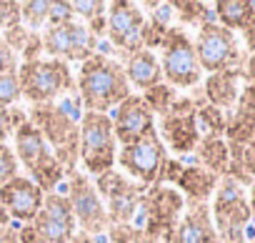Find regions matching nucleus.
I'll return each mask as SVG.
<instances>
[{
  "label": "nucleus",
  "mask_w": 255,
  "mask_h": 243,
  "mask_svg": "<svg viewBox=\"0 0 255 243\" xmlns=\"http://www.w3.org/2000/svg\"><path fill=\"white\" fill-rule=\"evenodd\" d=\"M78 93H80V105L85 110L108 113L110 108H118L130 95V83H128L123 65L118 60H113L105 53H93L88 60L80 63Z\"/></svg>",
  "instance_id": "1"
},
{
  "label": "nucleus",
  "mask_w": 255,
  "mask_h": 243,
  "mask_svg": "<svg viewBox=\"0 0 255 243\" xmlns=\"http://www.w3.org/2000/svg\"><path fill=\"white\" fill-rule=\"evenodd\" d=\"M28 123L43 136L65 173H75V161L80 156V123L68 105L43 103L28 113Z\"/></svg>",
  "instance_id": "2"
},
{
  "label": "nucleus",
  "mask_w": 255,
  "mask_h": 243,
  "mask_svg": "<svg viewBox=\"0 0 255 243\" xmlns=\"http://www.w3.org/2000/svg\"><path fill=\"white\" fill-rule=\"evenodd\" d=\"M180 211H183V196L178 191L165 186H153L150 191H145L133 216L143 243H158L160 238L170 243Z\"/></svg>",
  "instance_id": "3"
},
{
  "label": "nucleus",
  "mask_w": 255,
  "mask_h": 243,
  "mask_svg": "<svg viewBox=\"0 0 255 243\" xmlns=\"http://www.w3.org/2000/svg\"><path fill=\"white\" fill-rule=\"evenodd\" d=\"M15 151H18V161L25 166V171L30 173V181L43 191V193H53L55 186L63 181V166L58 163V158L53 156V151L48 148V143L43 141V136L28 123H20L15 128Z\"/></svg>",
  "instance_id": "4"
},
{
  "label": "nucleus",
  "mask_w": 255,
  "mask_h": 243,
  "mask_svg": "<svg viewBox=\"0 0 255 243\" xmlns=\"http://www.w3.org/2000/svg\"><path fill=\"white\" fill-rule=\"evenodd\" d=\"M115 136H113V120L108 113H90L80 115V161L90 176H100L113 171L115 166Z\"/></svg>",
  "instance_id": "5"
},
{
  "label": "nucleus",
  "mask_w": 255,
  "mask_h": 243,
  "mask_svg": "<svg viewBox=\"0 0 255 243\" xmlns=\"http://www.w3.org/2000/svg\"><path fill=\"white\" fill-rule=\"evenodd\" d=\"M18 85H20V95L28 98L35 105L43 103H53L63 90L73 88V75L68 63L48 58V60H30V63H20L18 68Z\"/></svg>",
  "instance_id": "6"
},
{
  "label": "nucleus",
  "mask_w": 255,
  "mask_h": 243,
  "mask_svg": "<svg viewBox=\"0 0 255 243\" xmlns=\"http://www.w3.org/2000/svg\"><path fill=\"white\" fill-rule=\"evenodd\" d=\"M115 161L120 163V168L130 176L135 183L140 181V186H158L163 178V168L168 161L165 153V143L158 136V128L148 131L143 138H138L130 146H123L120 153L115 156Z\"/></svg>",
  "instance_id": "7"
},
{
  "label": "nucleus",
  "mask_w": 255,
  "mask_h": 243,
  "mask_svg": "<svg viewBox=\"0 0 255 243\" xmlns=\"http://www.w3.org/2000/svg\"><path fill=\"white\" fill-rule=\"evenodd\" d=\"M250 206L248 198L230 176L220 181L215 203H213V221L215 233L220 243H245V226L250 221Z\"/></svg>",
  "instance_id": "8"
},
{
  "label": "nucleus",
  "mask_w": 255,
  "mask_h": 243,
  "mask_svg": "<svg viewBox=\"0 0 255 243\" xmlns=\"http://www.w3.org/2000/svg\"><path fill=\"white\" fill-rule=\"evenodd\" d=\"M160 50H163L160 70L163 78L170 83V88H193L200 83L203 70L195 55V45L183 28H168Z\"/></svg>",
  "instance_id": "9"
},
{
  "label": "nucleus",
  "mask_w": 255,
  "mask_h": 243,
  "mask_svg": "<svg viewBox=\"0 0 255 243\" xmlns=\"http://www.w3.org/2000/svg\"><path fill=\"white\" fill-rule=\"evenodd\" d=\"M195 45V55L200 63V70L208 73H225V70H238V65L243 63L235 33L213 23H205L203 28H198V40Z\"/></svg>",
  "instance_id": "10"
},
{
  "label": "nucleus",
  "mask_w": 255,
  "mask_h": 243,
  "mask_svg": "<svg viewBox=\"0 0 255 243\" xmlns=\"http://www.w3.org/2000/svg\"><path fill=\"white\" fill-rule=\"evenodd\" d=\"M35 243H70L75 236V216L65 193H48L40 213L28 223Z\"/></svg>",
  "instance_id": "11"
},
{
  "label": "nucleus",
  "mask_w": 255,
  "mask_h": 243,
  "mask_svg": "<svg viewBox=\"0 0 255 243\" xmlns=\"http://www.w3.org/2000/svg\"><path fill=\"white\" fill-rule=\"evenodd\" d=\"M95 191L108 203L105 211H108L110 226H125V223L133 221L135 208H138V201H140V196L148 188L145 186H138V183H130L118 171H105V173L98 176Z\"/></svg>",
  "instance_id": "12"
},
{
  "label": "nucleus",
  "mask_w": 255,
  "mask_h": 243,
  "mask_svg": "<svg viewBox=\"0 0 255 243\" xmlns=\"http://www.w3.org/2000/svg\"><path fill=\"white\" fill-rule=\"evenodd\" d=\"M68 201L73 208V216L80 226V233L88 236H98L105 233L110 228V218L105 211L103 198L98 196L95 186L88 181V176L83 173H70V191H68Z\"/></svg>",
  "instance_id": "13"
},
{
  "label": "nucleus",
  "mask_w": 255,
  "mask_h": 243,
  "mask_svg": "<svg viewBox=\"0 0 255 243\" xmlns=\"http://www.w3.org/2000/svg\"><path fill=\"white\" fill-rule=\"evenodd\" d=\"M43 50L50 53L55 60H88L95 53V35L88 30V25L83 23H63V25H48V30L43 33Z\"/></svg>",
  "instance_id": "14"
},
{
  "label": "nucleus",
  "mask_w": 255,
  "mask_h": 243,
  "mask_svg": "<svg viewBox=\"0 0 255 243\" xmlns=\"http://www.w3.org/2000/svg\"><path fill=\"white\" fill-rule=\"evenodd\" d=\"M200 105H195L193 98H175L170 110L160 115V136L165 143L178 151V153H190L200 143V131H198V113Z\"/></svg>",
  "instance_id": "15"
},
{
  "label": "nucleus",
  "mask_w": 255,
  "mask_h": 243,
  "mask_svg": "<svg viewBox=\"0 0 255 243\" xmlns=\"http://www.w3.org/2000/svg\"><path fill=\"white\" fill-rule=\"evenodd\" d=\"M143 23H145L143 10L135 3L118 0V3L108 5V13H105L108 35L120 50H125V55L143 50Z\"/></svg>",
  "instance_id": "16"
},
{
  "label": "nucleus",
  "mask_w": 255,
  "mask_h": 243,
  "mask_svg": "<svg viewBox=\"0 0 255 243\" xmlns=\"http://www.w3.org/2000/svg\"><path fill=\"white\" fill-rule=\"evenodd\" d=\"M110 120H113L115 143H120V146H130L138 138H143L148 131L155 128L153 110L148 108V103L140 95H133V93L115 108V115Z\"/></svg>",
  "instance_id": "17"
},
{
  "label": "nucleus",
  "mask_w": 255,
  "mask_h": 243,
  "mask_svg": "<svg viewBox=\"0 0 255 243\" xmlns=\"http://www.w3.org/2000/svg\"><path fill=\"white\" fill-rule=\"evenodd\" d=\"M43 198L45 193L28 176H15L5 186H0V206L10 218L23 223H33V218L43 208Z\"/></svg>",
  "instance_id": "18"
},
{
  "label": "nucleus",
  "mask_w": 255,
  "mask_h": 243,
  "mask_svg": "<svg viewBox=\"0 0 255 243\" xmlns=\"http://www.w3.org/2000/svg\"><path fill=\"white\" fill-rule=\"evenodd\" d=\"M170 243H220L208 203H193L188 213L178 221Z\"/></svg>",
  "instance_id": "19"
},
{
  "label": "nucleus",
  "mask_w": 255,
  "mask_h": 243,
  "mask_svg": "<svg viewBox=\"0 0 255 243\" xmlns=\"http://www.w3.org/2000/svg\"><path fill=\"white\" fill-rule=\"evenodd\" d=\"M125 78L130 85L140 88V90H150L155 88L158 83H163V70H160V63L155 58L153 50H138L133 55H128V63L123 68Z\"/></svg>",
  "instance_id": "20"
},
{
  "label": "nucleus",
  "mask_w": 255,
  "mask_h": 243,
  "mask_svg": "<svg viewBox=\"0 0 255 243\" xmlns=\"http://www.w3.org/2000/svg\"><path fill=\"white\" fill-rule=\"evenodd\" d=\"M175 183L180 186L183 193H188V201H190V206H193V203H205V201L210 198V193H213L215 186H218V176H213V173L205 171V168L193 166V168H183V173L178 176Z\"/></svg>",
  "instance_id": "21"
},
{
  "label": "nucleus",
  "mask_w": 255,
  "mask_h": 243,
  "mask_svg": "<svg viewBox=\"0 0 255 243\" xmlns=\"http://www.w3.org/2000/svg\"><path fill=\"white\" fill-rule=\"evenodd\" d=\"M238 70H225V73H210L205 80V98L210 100L213 108H230L238 100Z\"/></svg>",
  "instance_id": "22"
},
{
  "label": "nucleus",
  "mask_w": 255,
  "mask_h": 243,
  "mask_svg": "<svg viewBox=\"0 0 255 243\" xmlns=\"http://www.w3.org/2000/svg\"><path fill=\"white\" fill-rule=\"evenodd\" d=\"M198 161L203 163L205 171H210L213 176H225L228 166H230V148L220 136H203L198 143Z\"/></svg>",
  "instance_id": "23"
},
{
  "label": "nucleus",
  "mask_w": 255,
  "mask_h": 243,
  "mask_svg": "<svg viewBox=\"0 0 255 243\" xmlns=\"http://www.w3.org/2000/svg\"><path fill=\"white\" fill-rule=\"evenodd\" d=\"M213 10H215L218 25L228 30H245L250 18L255 15V3H248V0H218Z\"/></svg>",
  "instance_id": "24"
},
{
  "label": "nucleus",
  "mask_w": 255,
  "mask_h": 243,
  "mask_svg": "<svg viewBox=\"0 0 255 243\" xmlns=\"http://www.w3.org/2000/svg\"><path fill=\"white\" fill-rule=\"evenodd\" d=\"M73 8V15H80L83 20L90 23V33L93 35H100V28L105 25V10H108V3L103 0H78V3H70Z\"/></svg>",
  "instance_id": "25"
},
{
  "label": "nucleus",
  "mask_w": 255,
  "mask_h": 243,
  "mask_svg": "<svg viewBox=\"0 0 255 243\" xmlns=\"http://www.w3.org/2000/svg\"><path fill=\"white\" fill-rule=\"evenodd\" d=\"M195 120H198V131L205 133V136H220V133H225L228 118H225L223 110H218V108H213V105H203V108H198Z\"/></svg>",
  "instance_id": "26"
},
{
  "label": "nucleus",
  "mask_w": 255,
  "mask_h": 243,
  "mask_svg": "<svg viewBox=\"0 0 255 243\" xmlns=\"http://www.w3.org/2000/svg\"><path fill=\"white\" fill-rule=\"evenodd\" d=\"M175 90L170 88V85H165V83H158L155 88H150V90H145V95H143V100L148 103V108L153 110V115L155 113H160V115H165L168 110H170V105L175 103Z\"/></svg>",
  "instance_id": "27"
},
{
  "label": "nucleus",
  "mask_w": 255,
  "mask_h": 243,
  "mask_svg": "<svg viewBox=\"0 0 255 243\" xmlns=\"http://www.w3.org/2000/svg\"><path fill=\"white\" fill-rule=\"evenodd\" d=\"M170 8L178 10V18L183 23L200 25V28L205 23H213V13H208V5H203V3H173Z\"/></svg>",
  "instance_id": "28"
},
{
  "label": "nucleus",
  "mask_w": 255,
  "mask_h": 243,
  "mask_svg": "<svg viewBox=\"0 0 255 243\" xmlns=\"http://www.w3.org/2000/svg\"><path fill=\"white\" fill-rule=\"evenodd\" d=\"M50 5L53 3H45V0H30V3H20V20L28 25V28H40L43 23H48V15H50Z\"/></svg>",
  "instance_id": "29"
},
{
  "label": "nucleus",
  "mask_w": 255,
  "mask_h": 243,
  "mask_svg": "<svg viewBox=\"0 0 255 243\" xmlns=\"http://www.w3.org/2000/svg\"><path fill=\"white\" fill-rule=\"evenodd\" d=\"M20 98L18 73H0V105H10Z\"/></svg>",
  "instance_id": "30"
},
{
  "label": "nucleus",
  "mask_w": 255,
  "mask_h": 243,
  "mask_svg": "<svg viewBox=\"0 0 255 243\" xmlns=\"http://www.w3.org/2000/svg\"><path fill=\"white\" fill-rule=\"evenodd\" d=\"M15 176H18V158H15L13 148L0 143V186H5Z\"/></svg>",
  "instance_id": "31"
},
{
  "label": "nucleus",
  "mask_w": 255,
  "mask_h": 243,
  "mask_svg": "<svg viewBox=\"0 0 255 243\" xmlns=\"http://www.w3.org/2000/svg\"><path fill=\"white\" fill-rule=\"evenodd\" d=\"M20 25V3H0V28L10 30Z\"/></svg>",
  "instance_id": "32"
},
{
  "label": "nucleus",
  "mask_w": 255,
  "mask_h": 243,
  "mask_svg": "<svg viewBox=\"0 0 255 243\" xmlns=\"http://www.w3.org/2000/svg\"><path fill=\"white\" fill-rule=\"evenodd\" d=\"M70 20H75L70 3H53L50 5V15H48L50 25H63V23H70Z\"/></svg>",
  "instance_id": "33"
},
{
  "label": "nucleus",
  "mask_w": 255,
  "mask_h": 243,
  "mask_svg": "<svg viewBox=\"0 0 255 243\" xmlns=\"http://www.w3.org/2000/svg\"><path fill=\"white\" fill-rule=\"evenodd\" d=\"M0 73H18V58L15 50L0 38Z\"/></svg>",
  "instance_id": "34"
},
{
  "label": "nucleus",
  "mask_w": 255,
  "mask_h": 243,
  "mask_svg": "<svg viewBox=\"0 0 255 243\" xmlns=\"http://www.w3.org/2000/svg\"><path fill=\"white\" fill-rule=\"evenodd\" d=\"M10 133H15V128H13V113L0 105V143H5V138Z\"/></svg>",
  "instance_id": "35"
},
{
  "label": "nucleus",
  "mask_w": 255,
  "mask_h": 243,
  "mask_svg": "<svg viewBox=\"0 0 255 243\" xmlns=\"http://www.w3.org/2000/svg\"><path fill=\"white\" fill-rule=\"evenodd\" d=\"M0 243H20L18 231H13L10 226H0Z\"/></svg>",
  "instance_id": "36"
},
{
  "label": "nucleus",
  "mask_w": 255,
  "mask_h": 243,
  "mask_svg": "<svg viewBox=\"0 0 255 243\" xmlns=\"http://www.w3.org/2000/svg\"><path fill=\"white\" fill-rule=\"evenodd\" d=\"M245 33V40H248V48L255 53V15L250 18V23H248V28L243 30Z\"/></svg>",
  "instance_id": "37"
},
{
  "label": "nucleus",
  "mask_w": 255,
  "mask_h": 243,
  "mask_svg": "<svg viewBox=\"0 0 255 243\" xmlns=\"http://www.w3.org/2000/svg\"><path fill=\"white\" fill-rule=\"evenodd\" d=\"M10 221H13V218L5 213V208H3V206H0V226H8Z\"/></svg>",
  "instance_id": "38"
},
{
  "label": "nucleus",
  "mask_w": 255,
  "mask_h": 243,
  "mask_svg": "<svg viewBox=\"0 0 255 243\" xmlns=\"http://www.w3.org/2000/svg\"><path fill=\"white\" fill-rule=\"evenodd\" d=\"M248 206H250V213H255V183H253V188H250V201H248Z\"/></svg>",
  "instance_id": "39"
}]
</instances>
